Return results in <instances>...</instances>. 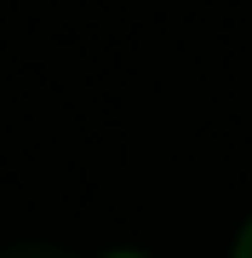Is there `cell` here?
<instances>
[{"instance_id":"obj_1","label":"cell","mask_w":252,"mask_h":258,"mask_svg":"<svg viewBox=\"0 0 252 258\" xmlns=\"http://www.w3.org/2000/svg\"><path fill=\"white\" fill-rule=\"evenodd\" d=\"M0 258H75V252H63V247H12Z\"/></svg>"},{"instance_id":"obj_2","label":"cell","mask_w":252,"mask_h":258,"mask_svg":"<svg viewBox=\"0 0 252 258\" xmlns=\"http://www.w3.org/2000/svg\"><path fill=\"white\" fill-rule=\"evenodd\" d=\"M235 258H252V218H246V230H241V241H235Z\"/></svg>"},{"instance_id":"obj_3","label":"cell","mask_w":252,"mask_h":258,"mask_svg":"<svg viewBox=\"0 0 252 258\" xmlns=\"http://www.w3.org/2000/svg\"><path fill=\"white\" fill-rule=\"evenodd\" d=\"M115 258H138V252H115Z\"/></svg>"}]
</instances>
